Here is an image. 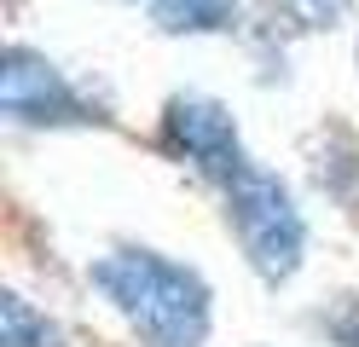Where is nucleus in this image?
<instances>
[{
    "label": "nucleus",
    "instance_id": "1",
    "mask_svg": "<svg viewBox=\"0 0 359 347\" xmlns=\"http://www.w3.org/2000/svg\"><path fill=\"white\" fill-rule=\"evenodd\" d=\"M93 284L151 347H203L209 336V290L191 266L156 249H116L93 266Z\"/></svg>",
    "mask_w": 359,
    "mask_h": 347
},
{
    "label": "nucleus",
    "instance_id": "2",
    "mask_svg": "<svg viewBox=\"0 0 359 347\" xmlns=\"http://www.w3.org/2000/svg\"><path fill=\"white\" fill-rule=\"evenodd\" d=\"M226 215H232V231H238L243 254H250V266L266 284H284L302 266L307 220H302V208L278 174H266L261 162H243L226 179Z\"/></svg>",
    "mask_w": 359,
    "mask_h": 347
},
{
    "label": "nucleus",
    "instance_id": "3",
    "mask_svg": "<svg viewBox=\"0 0 359 347\" xmlns=\"http://www.w3.org/2000/svg\"><path fill=\"white\" fill-rule=\"evenodd\" d=\"M0 110L24 128H64V122H99V110H87V99L64 81V69L47 53L12 46L0 64Z\"/></svg>",
    "mask_w": 359,
    "mask_h": 347
},
{
    "label": "nucleus",
    "instance_id": "4",
    "mask_svg": "<svg viewBox=\"0 0 359 347\" xmlns=\"http://www.w3.org/2000/svg\"><path fill=\"white\" fill-rule=\"evenodd\" d=\"M163 139L174 156H186L203 179L226 185L243 162V139H238V122L226 110H220L215 99H197V93H186V99H168L163 110Z\"/></svg>",
    "mask_w": 359,
    "mask_h": 347
},
{
    "label": "nucleus",
    "instance_id": "5",
    "mask_svg": "<svg viewBox=\"0 0 359 347\" xmlns=\"http://www.w3.org/2000/svg\"><path fill=\"white\" fill-rule=\"evenodd\" d=\"M151 18L168 35H226L238 29V0H151Z\"/></svg>",
    "mask_w": 359,
    "mask_h": 347
},
{
    "label": "nucleus",
    "instance_id": "6",
    "mask_svg": "<svg viewBox=\"0 0 359 347\" xmlns=\"http://www.w3.org/2000/svg\"><path fill=\"white\" fill-rule=\"evenodd\" d=\"M6 347H58V330L47 318H35L29 313V301L24 295H6Z\"/></svg>",
    "mask_w": 359,
    "mask_h": 347
},
{
    "label": "nucleus",
    "instance_id": "7",
    "mask_svg": "<svg viewBox=\"0 0 359 347\" xmlns=\"http://www.w3.org/2000/svg\"><path fill=\"white\" fill-rule=\"evenodd\" d=\"M278 6L296 18L302 29H330V23L348 12V0H278Z\"/></svg>",
    "mask_w": 359,
    "mask_h": 347
}]
</instances>
